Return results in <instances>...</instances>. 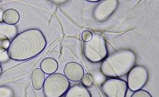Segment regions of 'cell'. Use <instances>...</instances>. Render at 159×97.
<instances>
[{
    "instance_id": "e0dca14e",
    "label": "cell",
    "mask_w": 159,
    "mask_h": 97,
    "mask_svg": "<svg viewBox=\"0 0 159 97\" xmlns=\"http://www.w3.org/2000/svg\"><path fill=\"white\" fill-rule=\"evenodd\" d=\"M92 37H93V33L89 30L84 31L81 35L83 40L85 42L89 41L92 39Z\"/></svg>"
},
{
    "instance_id": "5b68a950",
    "label": "cell",
    "mask_w": 159,
    "mask_h": 97,
    "mask_svg": "<svg viewBox=\"0 0 159 97\" xmlns=\"http://www.w3.org/2000/svg\"><path fill=\"white\" fill-rule=\"evenodd\" d=\"M148 79L147 68L142 65L134 66L128 73L127 87L133 91L141 90Z\"/></svg>"
},
{
    "instance_id": "7a4b0ae2",
    "label": "cell",
    "mask_w": 159,
    "mask_h": 97,
    "mask_svg": "<svg viewBox=\"0 0 159 97\" xmlns=\"http://www.w3.org/2000/svg\"><path fill=\"white\" fill-rule=\"evenodd\" d=\"M136 61L134 52L129 49L117 50L106 57L101 65V73L107 76H122L132 69Z\"/></svg>"
},
{
    "instance_id": "52a82bcc",
    "label": "cell",
    "mask_w": 159,
    "mask_h": 97,
    "mask_svg": "<svg viewBox=\"0 0 159 97\" xmlns=\"http://www.w3.org/2000/svg\"><path fill=\"white\" fill-rule=\"evenodd\" d=\"M119 4L116 0L101 1L93 11V17L98 21H103L110 17L116 11Z\"/></svg>"
},
{
    "instance_id": "8992f818",
    "label": "cell",
    "mask_w": 159,
    "mask_h": 97,
    "mask_svg": "<svg viewBox=\"0 0 159 97\" xmlns=\"http://www.w3.org/2000/svg\"><path fill=\"white\" fill-rule=\"evenodd\" d=\"M101 90L106 97H125L127 85L123 80L111 78L104 81Z\"/></svg>"
},
{
    "instance_id": "30bf717a",
    "label": "cell",
    "mask_w": 159,
    "mask_h": 97,
    "mask_svg": "<svg viewBox=\"0 0 159 97\" xmlns=\"http://www.w3.org/2000/svg\"><path fill=\"white\" fill-rule=\"evenodd\" d=\"M45 80V74L41 68H37L34 70L31 80L32 86L35 90H40L43 87Z\"/></svg>"
},
{
    "instance_id": "d6986e66",
    "label": "cell",
    "mask_w": 159,
    "mask_h": 97,
    "mask_svg": "<svg viewBox=\"0 0 159 97\" xmlns=\"http://www.w3.org/2000/svg\"><path fill=\"white\" fill-rule=\"evenodd\" d=\"M89 1H90V2H98L99 1H98V0H89Z\"/></svg>"
},
{
    "instance_id": "4fadbf2b",
    "label": "cell",
    "mask_w": 159,
    "mask_h": 97,
    "mask_svg": "<svg viewBox=\"0 0 159 97\" xmlns=\"http://www.w3.org/2000/svg\"><path fill=\"white\" fill-rule=\"evenodd\" d=\"M10 45L9 38L4 34H0V53L7 50Z\"/></svg>"
},
{
    "instance_id": "8fae6325",
    "label": "cell",
    "mask_w": 159,
    "mask_h": 97,
    "mask_svg": "<svg viewBox=\"0 0 159 97\" xmlns=\"http://www.w3.org/2000/svg\"><path fill=\"white\" fill-rule=\"evenodd\" d=\"M41 70L47 74L55 73L58 68V63L53 58H46L40 63Z\"/></svg>"
},
{
    "instance_id": "5bb4252c",
    "label": "cell",
    "mask_w": 159,
    "mask_h": 97,
    "mask_svg": "<svg viewBox=\"0 0 159 97\" xmlns=\"http://www.w3.org/2000/svg\"><path fill=\"white\" fill-rule=\"evenodd\" d=\"M14 92L12 90L7 86H0V97H13Z\"/></svg>"
},
{
    "instance_id": "6da1fadb",
    "label": "cell",
    "mask_w": 159,
    "mask_h": 97,
    "mask_svg": "<svg viewBox=\"0 0 159 97\" xmlns=\"http://www.w3.org/2000/svg\"><path fill=\"white\" fill-rule=\"evenodd\" d=\"M46 44L45 37L40 30H26L16 36L10 42L7 55L14 60H25L42 52Z\"/></svg>"
},
{
    "instance_id": "ac0fdd59",
    "label": "cell",
    "mask_w": 159,
    "mask_h": 97,
    "mask_svg": "<svg viewBox=\"0 0 159 97\" xmlns=\"http://www.w3.org/2000/svg\"><path fill=\"white\" fill-rule=\"evenodd\" d=\"M2 67H1V64H0V76H1V73H2Z\"/></svg>"
},
{
    "instance_id": "277c9868",
    "label": "cell",
    "mask_w": 159,
    "mask_h": 97,
    "mask_svg": "<svg viewBox=\"0 0 159 97\" xmlns=\"http://www.w3.org/2000/svg\"><path fill=\"white\" fill-rule=\"evenodd\" d=\"M70 82L61 73H53L45 80L43 88L45 97H60L68 90Z\"/></svg>"
},
{
    "instance_id": "ba28073f",
    "label": "cell",
    "mask_w": 159,
    "mask_h": 97,
    "mask_svg": "<svg viewBox=\"0 0 159 97\" xmlns=\"http://www.w3.org/2000/svg\"><path fill=\"white\" fill-rule=\"evenodd\" d=\"M64 74L68 80L79 81L84 75V70L80 63L70 62L66 64L64 68Z\"/></svg>"
},
{
    "instance_id": "3957f363",
    "label": "cell",
    "mask_w": 159,
    "mask_h": 97,
    "mask_svg": "<svg viewBox=\"0 0 159 97\" xmlns=\"http://www.w3.org/2000/svg\"><path fill=\"white\" fill-rule=\"evenodd\" d=\"M83 53L90 62L98 63L102 61L107 55V49L104 37L98 33L93 34L92 39L83 45Z\"/></svg>"
},
{
    "instance_id": "2e32d148",
    "label": "cell",
    "mask_w": 159,
    "mask_h": 97,
    "mask_svg": "<svg viewBox=\"0 0 159 97\" xmlns=\"http://www.w3.org/2000/svg\"><path fill=\"white\" fill-rule=\"evenodd\" d=\"M130 97H152L150 94L144 90H139L136 91H134V93Z\"/></svg>"
},
{
    "instance_id": "7c38bea8",
    "label": "cell",
    "mask_w": 159,
    "mask_h": 97,
    "mask_svg": "<svg viewBox=\"0 0 159 97\" xmlns=\"http://www.w3.org/2000/svg\"><path fill=\"white\" fill-rule=\"evenodd\" d=\"M2 20L7 24H16L19 20V14L14 9H8L4 11L2 14Z\"/></svg>"
},
{
    "instance_id": "9a60e30c",
    "label": "cell",
    "mask_w": 159,
    "mask_h": 97,
    "mask_svg": "<svg viewBox=\"0 0 159 97\" xmlns=\"http://www.w3.org/2000/svg\"><path fill=\"white\" fill-rule=\"evenodd\" d=\"M81 80L83 85L86 88H90L93 84V78L89 73L84 74Z\"/></svg>"
},
{
    "instance_id": "9c48e42d",
    "label": "cell",
    "mask_w": 159,
    "mask_h": 97,
    "mask_svg": "<svg viewBox=\"0 0 159 97\" xmlns=\"http://www.w3.org/2000/svg\"><path fill=\"white\" fill-rule=\"evenodd\" d=\"M65 97H91L88 90L83 85H75L68 88Z\"/></svg>"
}]
</instances>
